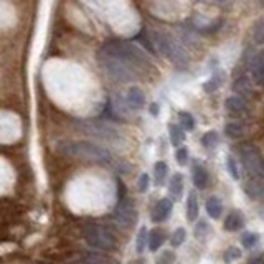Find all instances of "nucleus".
Returning <instances> with one entry per match:
<instances>
[{"mask_svg":"<svg viewBox=\"0 0 264 264\" xmlns=\"http://www.w3.org/2000/svg\"><path fill=\"white\" fill-rule=\"evenodd\" d=\"M113 218L117 225L121 228H132L136 223V218H137V212H136V206L132 203V200L126 195H121L119 201L114 208V213H113Z\"/></svg>","mask_w":264,"mask_h":264,"instance_id":"obj_8","label":"nucleus"},{"mask_svg":"<svg viewBox=\"0 0 264 264\" xmlns=\"http://www.w3.org/2000/svg\"><path fill=\"white\" fill-rule=\"evenodd\" d=\"M132 264H141V262H139V261H136V262H132Z\"/></svg>","mask_w":264,"mask_h":264,"instance_id":"obj_39","label":"nucleus"},{"mask_svg":"<svg viewBox=\"0 0 264 264\" xmlns=\"http://www.w3.org/2000/svg\"><path fill=\"white\" fill-rule=\"evenodd\" d=\"M172 261H173V254L172 253H165L162 256V259L159 261V264H172Z\"/></svg>","mask_w":264,"mask_h":264,"instance_id":"obj_35","label":"nucleus"},{"mask_svg":"<svg viewBox=\"0 0 264 264\" xmlns=\"http://www.w3.org/2000/svg\"><path fill=\"white\" fill-rule=\"evenodd\" d=\"M99 66L102 68V71L108 74V78L114 80L117 83H129L139 78V73L136 68L129 66L127 63H124L121 60L106 57V55H98Z\"/></svg>","mask_w":264,"mask_h":264,"instance_id":"obj_4","label":"nucleus"},{"mask_svg":"<svg viewBox=\"0 0 264 264\" xmlns=\"http://www.w3.org/2000/svg\"><path fill=\"white\" fill-rule=\"evenodd\" d=\"M187 218L189 221H195L198 218V198L193 192L189 193V200H187Z\"/></svg>","mask_w":264,"mask_h":264,"instance_id":"obj_18","label":"nucleus"},{"mask_svg":"<svg viewBox=\"0 0 264 264\" xmlns=\"http://www.w3.org/2000/svg\"><path fill=\"white\" fill-rule=\"evenodd\" d=\"M124 99H126V104L130 111H141L145 106V94L139 86L129 88L126 96H124Z\"/></svg>","mask_w":264,"mask_h":264,"instance_id":"obj_11","label":"nucleus"},{"mask_svg":"<svg viewBox=\"0 0 264 264\" xmlns=\"http://www.w3.org/2000/svg\"><path fill=\"white\" fill-rule=\"evenodd\" d=\"M99 53L124 61V63H127L129 66L136 68L139 73L145 71V69H149L152 66L147 53H145L142 48H139L137 45L132 43V41L108 40L106 43H102Z\"/></svg>","mask_w":264,"mask_h":264,"instance_id":"obj_1","label":"nucleus"},{"mask_svg":"<svg viewBox=\"0 0 264 264\" xmlns=\"http://www.w3.org/2000/svg\"><path fill=\"white\" fill-rule=\"evenodd\" d=\"M169 136H170L172 145H175V147H178V145L185 141V132L182 127L177 126V124H170L169 126Z\"/></svg>","mask_w":264,"mask_h":264,"instance_id":"obj_19","label":"nucleus"},{"mask_svg":"<svg viewBox=\"0 0 264 264\" xmlns=\"http://www.w3.org/2000/svg\"><path fill=\"white\" fill-rule=\"evenodd\" d=\"M240 157L241 164L245 167V170L248 172L249 177L259 178L264 175V159L261 155V152L254 147V145H241L240 147Z\"/></svg>","mask_w":264,"mask_h":264,"instance_id":"obj_7","label":"nucleus"},{"mask_svg":"<svg viewBox=\"0 0 264 264\" xmlns=\"http://www.w3.org/2000/svg\"><path fill=\"white\" fill-rule=\"evenodd\" d=\"M240 258H241V251H240L238 248H234V246L228 248L226 251H225V256H223L225 262H233V261L240 259Z\"/></svg>","mask_w":264,"mask_h":264,"instance_id":"obj_28","label":"nucleus"},{"mask_svg":"<svg viewBox=\"0 0 264 264\" xmlns=\"http://www.w3.org/2000/svg\"><path fill=\"white\" fill-rule=\"evenodd\" d=\"M192 178H193V185H195L198 190H203V189H206L208 180H210V177H208V172H206V169H205L203 165H198V164L193 165V170H192Z\"/></svg>","mask_w":264,"mask_h":264,"instance_id":"obj_13","label":"nucleus"},{"mask_svg":"<svg viewBox=\"0 0 264 264\" xmlns=\"http://www.w3.org/2000/svg\"><path fill=\"white\" fill-rule=\"evenodd\" d=\"M178 121H180V127H182L183 130H193L195 129V119H193V116L190 113H187V111H180Z\"/></svg>","mask_w":264,"mask_h":264,"instance_id":"obj_22","label":"nucleus"},{"mask_svg":"<svg viewBox=\"0 0 264 264\" xmlns=\"http://www.w3.org/2000/svg\"><path fill=\"white\" fill-rule=\"evenodd\" d=\"M243 223H245V220H243V215L240 212H231L226 217L223 226H225L226 231H236V230H240V228L243 226Z\"/></svg>","mask_w":264,"mask_h":264,"instance_id":"obj_16","label":"nucleus"},{"mask_svg":"<svg viewBox=\"0 0 264 264\" xmlns=\"http://www.w3.org/2000/svg\"><path fill=\"white\" fill-rule=\"evenodd\" d=\"M167 172H169V167H167L165 162H157L154 165V178H155V182L159 185L164 183V180L167 177Z\"/></svg>","mask_w":264,"mask_h":264,"instance_id":"obj_24","label":"nucleus"},{"mask_svg":"<svg viewBox=\"0 0 264 264\" xmlns=\"http://www.w3.org/2000/svg\"><path fill=\"white\" fill-rule=\"evenodd\" d=\"M226 109L230 111L231 114L245 116L248 113V104L241 96H231V98L226 99Z\"/></svg>","mask_w":264,"mask_h":264,"instance_id":"obj_14","label":"nucleus"},{"mask_svg":"<svg viewBox=\"0 0 264 264\" xmlns=\"http://www.w3.org/2000/svg\"><path fill=\"white\" fill-rule=\"evenodd\" d=\"M249 264H264V262H261V259H254V261H251Z\"/></svg>","mask_w":264,"mask_h":264,"instance_id":"obj_37","label":"nucleus"},{"mask_svg":"<svg viewBox=\"0 0 264 264\" xmlns=\"http://www.w3.org/2000/svg\"><path fill=\"white\" fill-rule=\"evenodd\" d=\"M206 213L210 215L213 220H218L221 217V212H223V203H221V200L218 197H210L206 200Z\"/></svg>","mask_w":264,"mask_h":264,"instance_id":"obj_15","label":"nucleus"},{"mask_svg":"<svg viewBox=\"0 0 264 264\" xmlns=\"http://www.w3.org/2000/svg\"><path fill=\"white\" fill-rule=\"evenodd\" d=\"M58 152H61L66 157H74L81 159V161L94 162V164H102V165H114L116 161L113 154L101 147V145H96L91 142H74V141H65L58 144Z\"/></svg>","mask_w":264,"mask_h":264,"instance_id":"obj_2","label":"nucleus"},{"mask_svg":"<svg viewBox=\"0 0 264 264\" xmlns=\"http://www.w3.org/2000/svg\"><path fill=\"white\" fill-rule=\"evenodd\" d=\"M185 238H187V231L183 230V228H178V230H175V231H173L172 238H170V243H172V246H173V248L180 246V245H182V243L185 241Z\"/></svg>","mask_w":264,"mask_h":264,"instance_id":"obj_26","label":"nucleus"},{"mask_svg":"<svg viewBox=\"0 0 264 264\" xmlns=\"http://www.w3.org/2000/svg\"><path fill=\"white\" fill-rule=\"evenodd\" d=\"M254 40L258 43H264V20L258 22V25L254 27Z\"/></svg>","mask_w":264,"mask_h":264,"instance_id":"obj_30","label":"nucleus"},{"mask_svg":"<svg viewBox=\"0 0 264 264\" xmlns=\"http://www.w3.org/2000/svg\"><path fill=\"white\" fill-rule=\"evenodd\" d=\"M225 132L228 137L240 139V137H243V134H245V127H243V124H240V122H228L225 126Z\"/></svg>","mask_w":264,"mask_h":264,"instance_id":"obj_21","label":"nucleus"},{"mask_svg":"<svg viewBox=\"0 0 264 264\" xmlns=\"http://www.w3.org/2000/svg\"><path fill=\"white\" fill-rule=\"evenodd\" d=\"M228 170H230L231 173V177L238 180L240 178V172H238V167H236V162H234V159L233 157H228Z\"/></svg>","mask_w":264,"mask_h":264,"instance_id":"obj_33","label":"nucleus"},{"mask_svg":"<svg viewBox=\"0 0 264 264\" xmlns=\"http://www.w3.org/2000/svg\"><path fill=\"white\" fill-rule=\"evenodd\" d=\"M149 248L152 249V251H157L159 248H161L164 245V241H165V234L164 231L161 230H154L150 234H149Z\"/></svg>","mask_w":264,"mask_h":264,"instance_id":"obj_20","label":"nucleus"},{"mask_svg":"<svg viewBox=\"0 0 264 264\" xmlns=\"http://www.w3.org/2000/svg\"><path fill=\"white\" fill-rule=\"evenodd\" d=\"M76 129L83 134H86L89 137L101 139V141H109L114 142L121 137V132L116 127L109 126L108 122L99 121V119H81L76 121Z\"/></svg>","mask_w":264,"mask_h":264,"instance_id":"obj_5","label":"nucleus"},{"mask_svg":"<svg viewBox=\"0 0 264 264\" xmlns=\"http://www.w3.org/2000/svg\"><path fill=\"white\" fill-rule=\"evenodd\" d=\"M150 41L154 45V50L155 51H161L165 58H169L173 65L177 66H187L189 65V53L183 48V45L180 41L172 37L170 33H165V32H152Z\"/></svg>","mask_w":264,"mask_h":264,"instance_id":"obj_3","label":"nucleus"},{"mask_svg":"<svg viewBox=\"0 0 264 264\" xmlns=\"http://www.w3.org/2000/svg\"><path fill=\"white\" fill-rule=\"evenodd\" d=\"M175 159H177V162L180 165H185L187 161H189V150H187L185 147H178L177 154H175Z\"/></svg>","mask_w":264,"mask_h":264,"instance_id":"obj_31","label":"nucleus"},{"mask_svg":"<svg viewBox=\"0 0 264 264\" xmlns=\"http://www.w3.org/2000/svg\"><path fill=\"white\" fill-rule=\"evenodd\" d=\"M248 69L251 73L253 80L258 85L264 86V53L256 51L251 55V58L248 60Z\"/></svg>","mask_w":264,"mask_h":264,"instance_id":"obj_10","label":"nucleus"},{"mask_svg":"<svg viewBox=\"0 0 264 264\" xmlns=\"http://www.w3.org/2000/svg\"><path fill=\"white\" fill-rule=\"evenodd\" d=\"M220 142V137L215 130H210L206 132V134H203V137H201V144L205 145L206 149H215Z\"/></svg>","mask_w":264,"mask_h":264,"instance_id":"obj_23","label":"nucleus"},{"mask_svg":"<svg viewBox=\"0 0 264 264\" xmlns=\"http://www.w3.org/2000/svg\"><path fill=\"white\" fill-rule=\"evenodd\" d=\"M172 208H173V203L170 198H162L157 201V205L154 206V210H152V221L154 223H162L167 218L170 217L172 213Z\"/></svg>","mask_w":264,"mask_h":264,"instance_id":"obj_12","label":"nucleus"},{"mask_svg":"<svg viewBox=\"0 0 264 264\" xmlns=\"http://www.w3.org/2000/svg\"><path fill=\"white\" fill-rule=\"evenodd\" d=\"M76 264H94V262H91V261H83V262H76Z\"/></svg>","mask_w":264,"mask_h":264,"instance_id":"obj_38","label":"nucleus"},{"mask_svg":"<svg viewBox=\"0 0 264 264\" xmlns=\"http://www.w3.org/2000/svg\"><path fill=\"white\" fill-rule=\"evenodd\" d=\"M85 240L91 248L99 251H111L116 248V240L106 226L89 223L85 226Z\"/></svg>","mask_w":264,"mask_h":264,"instance_id":"obj_6","label":"nucleus"},{"mask_svg":"<svg viewBox=\"0 0 264 264\" xmlns=\"http://www.w3.org/2000/svg\"><path fill=\"white\" fill-rule=\"evenodd\" d=\"M149 240V233L145 228H141V231H139L137 234V243H136V249H137V253L141 254L144 253V249H145V243H147Z\"/></svg>","mask_w":264,"mask_h":264,"instance_id":"obj_25","label":"nucleus"},{"mask_svg":"<svg viewBox=\"0 0 264 264\" xmlns=\"http://www.w3.org/2000/svg\"><path fill=\"white\" fill-rule=\"evenodd\" d=\"M218 85H220L218 80L213 78V80H210L208 83H205V91H206V93H212V91H215V89L218 88Z\"/></svg>","mask_w":264,"mask_h":264,"instance_id":"obj_34","label":"nucleus"},{"mask_svg":"<svg viewBox=\"0 0 264 264\" xmlns=\"http://www.w3.org/2000/svg\"><path fill=\"white\" fill-rule=\"evenodd\" d=\"M137 189L141 193H145L149 190V175L147 173H142L141 178H139V185H137Z\"/></svg>","mask_w":264,"mask_h":264,"instance_id":"obj_32","label":"nucleus"},{"mask_svg":"<svg viewBox=\"0 0 264 264\" xmlns=\"http://www.w3.org/2000/svg\"><path fill=\"white\" fill-rule=\"evenodd\" d=\"M241 243L246 249H251L256 243H258V234L256 233H245L243 234V238H241Z\"/></svg>","mask_w":264,"mask_h":264,"instance_id":"obj_27","label":"nucleus"},{"mask_svg":"<svg viewBox=\"0 0 264 264\" xmlns=\"http://www.w3.org/2000/svg\"><path fill=\"white\" fill-rule=\"evenodd\" d=\"M106 113H111V117L116 121H124L127 117V113H130V109L121 94H114L111 96V99L108 102Z\"/></svg>","mask_w":264,"mask_h":264,"instance_id":"obj_9","label":"nucleus"},{"mask_svg":"<svg viewBox=\"0 0 264 264\" xmlns=\"http://www.w3.org/2000/svg\"><path fill=\"white\" fill-rule=\"evenodd\" d=\"M198 2L205 5H215V7H223V9H226V7H231L233 0H198Z\"/></svg>","mask_w":264,"mask_h":264,"instance_id":"obj_29","label":"nucleus"},{"mask_svg":"<svg viewBox=\"0 0 264 264\" xmlns=\"http://www.w3.org/2000/svg\"><path fill=\"white\" fill-rule=\"evenodd\" d=\"M169 192L173 198H180L182 197V192H183V177L180 173H175L172 175L170 178V183H169Z\"/></svg>","mask_w":264,"mask_h":264,"instance_id":"obj_17","label":"nucleus"},{"mask_svg":"<svg viewBox=\"0 0 264 264\" xmlns=\"http://www.w3.org/2000/svg\"><path fill=\"white\" fill-rule=\"evenodd\" d=\"M150 114L152 116H159V104L157 102H152L150 104Z\"/></svg>","mask_w":264,"mask_h":264,"instance_id":"obj_36","label":"nucleus"}]
</instances>
